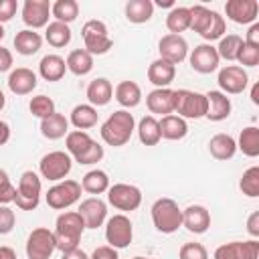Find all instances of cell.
Here are the masks:
<instances>
[{
	"label": "cell",
	"mask_w": 259,
	"mask_h": 259,
	"mask_svg": "<svg viewBox=\"0 0 259 259\" xmlns=\"http://www.w3.org/2000/svg\"><path fill=\"white\" fill-rule=\"evenodd\" d=\"M83 231H85V223H83V219L79 217L77 210L61 212L55 221V231H53L55 241H57V249L61 253L77 249L79 243H81Z\"/></svg>",
	"instance_id": "6da1fadb"
},
{
	"label": "cell",
	"mask_w": 259,
	"mask_h": 259,
	"mask_svg": "<svg viewBox=\"0 0 259 259\" xmlns=\"http://www.w3.org/2000/svg\"><path fill=\"white\" fill-rule=\"evenodd\" d=\"M182 227H186L194 235H202L210 227V212L202 204H190L182 210Z\"/></svg>",
	"instance_id": "ffe728a7"
},
{
	"label": "cell",
	"mask_w": 259,
	"mask_h": 259,
	"mask_svg": "<svg viewBox=\"0 0 259 259\" xmlns=\"http://www.w3.org/2000/svg\"><path fill=\"white\" fill-rule=\"evenodd\" d=\"M174 113L182 119H198L206 115V95L190 89L174 91Z\"/></svg>",
	"instance_id": "8992f818"
},
{
	"label": "cell",
	"mask_w": 259,
	"mask_h": 259,
	"mask_svg": "<svg viewBox=\"0 0 259 259\" xmlns=\"http://www.w3.org/2000/svg\"><path fill=\"white\" fill-rule=\"evenodd\" d=\"M235 61H239L243 67H257L259 65V47H251L243 40Z\"/></svg>",
	"instance_id": "f6af8a7d"
},
{
	"label": "cell",
	"mask_w": 259,
	"mask_h": 259,
	"mask_svg": "<svg viewBox=\"0 0 259 259\" xmlns=\"http://www.w3.org/2000/svg\"><path fill=\"white\" fill-rule=\"evenodd\" d=\"M103 146L101 144H97V142H93V146L85 152V154H81L79 158H75V162H79V164H83V166H87V164H97L101 158H103Z\"/></svg>",
	"instance_id": "c3c4849f"
},
{
	"label": "cell",
	"mask_w": 259,
	"mask_h": 259,
	"mask_svg": "<svg viewBox=\"0 0 259 259\" xmlns=\"http://www.w3.org/2000/svg\"><path fill=\"white\" fill-rule=\"evenodd\" d=\"M18 10V4L16 0H0V24L2 22H8Z\"/></svg>",
	"instance_id": "f907efd6"
},
{
	"label": "cell",
	"mask_w": 259,
	"mask_h": 259,
	"mask_svg": "<svg viewBox=\"0 0 259 259\" xmlns=\"http://www.w3.org/2000/svg\"><path fill=\"white\" fill-rule=\"evenodd\" d=\"M65 63H67V71H71L77 77H83V75L91 73V69H93V57L85 49L71 51Z\"/></svg>",
	"instance_id": "e575fe53"
},
{
	"label": "cell",
	"mask_w": 259,
	"mask_h": 259,
	"mask_svg": "<svg viewBox=\"0 0 259 259\" xmlns=\"http://www.w3.org/2000/svg\"><path fill=\"white\" fill-rule=\"evenodd\" d=\"M45 40H47L51 47H55V49L67 47V45L71 42V28H69V24L57 22V20L49 22V24H47V30H45Z\"/></svg>",
	"instance_id": "d590c367"
},
{
	"label": "cell",
	"mask_w": 259,
	"mask_h": 259,
	"mask_svg": "<svg viewBox=\"0 0 259 259\" xmlns=\"http://www.w3.org/2000/svg\"><path fill=\"white\" fill-rule=\"evenodd\" d=\"M0 259H16V253L12 247H6V245H0Z\"/></svg>",
	"instance_id": "680465c9"
},
{
	"label": "cell",
	"mask_w": 259,
	"mask_h": 259,
	"mask_svg": "<svg viewBox=\"0 0 259 259\" xmlns=\"http://www.w3.org/2000/svg\"><path fill=\"white\" fill-rule=\"evenodd\" d=\"M208 152L212 158L225 162V160H231L237 152V140L229 134H217L210 138L208 142Z\"/></svg>",
	"instance_id": "f1b7e54d"
},
{
	"label": "cell",
	"mask_w": 259,
	"mask_h": 259,
	"mask_svg": "<svg viewBox=\"0 0 259 259\" xmlns=\"http://www.w3.org/2000/svg\"><path fill=\"white\" fill-rule=\"evenodd\" d=\"M73 168V158L67 154V152H61V150H55V152H49L40 158L38 162V172L42 178L51 180V182H61L69 176Z\"/></svg>",
	"instance_id": "ba28073f"
},
{
	"label": "cell",
	"mask_w": 259,
	"mask_h": 259,
	"mask_svg": "<svg viewBox=\"0 0 259 259\" xmlns=\"http://www.w3.org/2000/svg\"><path fill=\"white\" fill-rule=\"evenodd\" d=\"M247 231H249V235H251L253 239L259 237V210L251 212V217H249V221H247Z\"/></svg>",
	"instance_id": "11a10c76"
},
{
	"label": "cell",
	"mask_w": 259,
	"mask_h": 259,
	"mask_svg": "<svg viewBox=\"0 0 259 259\" xmlns=\"http://www.w3.org/2000/svg\"><path fill=\"white\" fill-rule=\"evenodd\" d=\"M113 95H115V101L125 109L138 107L142 101V89L136 81H119L113 89Z\"/></svg>",
	"instance_id": "484cf974"
},
{
	"label": "cell",
	"mask_w": 259,
	"mask_h": 259,
	"mask_svg": "<svg viewBox=\"0 0 259 259\" xmlns=\"http://www.w3.org/2000/svg\"><path fill=\"white\" fill-rule=\"evenodd\" d=\"M40 134L47 140H61L69 134V119L63 113L55 111L53 115L40 119Z\"/></svg>",
	"instance_id": "f546056e"
},
{
	"label": "cell",
	"mask_w": 259,
	"mask_h": 259,
	"mask_svg": "<svg viewBox=\"0 0 259 259\" xmlns=\"http://www.w3.org/2000/svg\"><path fill=\"white\" fill-rule=\"evenodd\" d=\"M219 87H221V91L227 95V93H231V95H239V93H243L245 89H247V85H249V75H247V71L243 69V67H239V65H227V67H223L221 71H219Z\"/></svg>",
	"instance_id": "4fadbf2b"
},
{
	"label": "cell",
	"mask_w": 259,
	"mask_h": 259,
	"mask_svg": "<svg viewBox=\"0 0 259 259\" xmlns=\"http://www.w3.org/2000/svg\"><path fill=\"white\" fill-rule=\"evenodd\" d=\"M6 83H8V89H10L14 95H28V93H32V89L36 87L38 79H36V73H34L32 69L18 67V69L10 71Z\"/></svg>",
	"instance_id": "44dd1931"
},
{
	"label": "cell",
	"mask_w": 259,
	"mask_h": 259,
	"mask_svg": "<svg viewBox=\"0 0 259 259\" xmlns=\"http://www.w3.org/2000/svg\"><path fill=\"white\" fill-rule=\"evenodd\" d=\"M212 259H259V241H231L214 249Z\"/></svg>",
	"instance_id": "5bb4252c"
},
{
	"label": "cell",
	"mask_w": 259,
	"mask_h": 259,
	"mask_svg": "<svg viewBox=\"0 0 259 259\" xmlns=\"http://www.w3.org/2000/svg\"><path fill=\"white\" fill-rule=\"evenodd\" d=\"M51 16H55L57 22L71 24L79 16L77 0H57L55 4H51Z\"/></svg>",
	"instance_id": "60d3db41"
},
{
	"label": "cell",
	"mask_w": 259,
	"mask_h": 259,
	"mask_svg": "<svg viewBox=\"0 0 259 259\" xmlns=\"http://www.w3.org/2000/svg\"><path fill=\"white\" fill-rule=\"evenodd\" d=\"M132 259H152V257H140V255H138V257H132Z\"/></svg>",
	"instance_id": "be15d7a7"
},
{
	"label": "cell",
	"mask_w": 259,
	"mask_h": 259,
	"mask_svg": "<svg viewBox=\"0 0 259 259\" xmlns=\"http://www.w3.org/2000/svg\"><path fill=\"white\" fill-rule=\"evenodd\" d=\"M87 99H89V105L93 107H101V105H107L111 99H113V87L111 83L105 79V77H97L93 79L89 85H87Z\"/></svg>",
	"instance_id": "d4e9b609"
},
{
	"label": "cell",
	"mask_w": 259,
	"mask_h": 259,
	"mask_svg": "<svg viewBox=\"0 0 259 259\" xmlns=\"http://www.w3.org/2000/svg\"><path fill=\"white\" fill-rule=\"evenodd\" d=\"M206 95V119L210 121H223L231 115V99L223 93V91H208Z\"/></svg>",
	"instance_id": "603a6c76"
},
{
	"label": "cell",
	"mask_w": 259,
	"mask_h": 259,
	"mask_svg": "<svg viewBox=\"0 0 259 259\" xmlns=\"http://www.w3.org/2000/svg\"><path fill=\"white\" fill-rule=\"evenodd\" d=\"M176 77V65L164 61V59H156L150 63L148 67V81L152 85H156V89L168 87Z\"/></svg>",
	"instance_id": "cb8c5ba5"
},
{
	"label": "cell",
	"mask_w": 259,
	"mask_h": 259,
	"mask_svg": "<svg viewBox=\"0 0 259 259\" xmlns=\"http://www.w3.org/2000/svg\"><path fill=\"white\" fill-rule=\"evenodd\" d=\"M188 61H190V67L196 73H202V75H208V73L217 71L219 69V63H221L217 49L212 45H208V42L194 47L192 53H190V57H188Z\"/></svg>",
	"instance_id": "e0dca14e"
},
{
	"label": "cell",
	"mask_w": 259,
	"mask_h": 259,
	"mask_svg": "<svg viewBox=\"0 0 259 259\" xmlns=\"http://www.w3.org/2000/svg\"><path fill=\"white\" fill-rule=\"evenodd\" d=\"M12 69V53L0 45V73Z\"/></svg>",
	"instance_id": "f5cc1de1"
},
{
	"label": "cell",
	"mask_w": 259,
	"mask_h": 259,
	"mask_svg": "<svg viewBox=\"0 0 259 259\" xmlns=\"http://www.w3.org/2000/svg\"><path fill=\"white\" fill-rule=\"evenodd\" d=\"M4 34H6V32H4V26L0 24V42H2V38H4Z\"/></svg>",
	"instance_id": "6125c7cd"
},
{
	"label": "cell",
	"mask_w": 259,
	"mask_h": 259,
	"mask_svg": "<svg viewBox=\"0 0 259 259\" xmlns=\"http://www.w3.org/2000/svg\"><path fill=\"white\" fill-rule=\"evenodd\" d=\"M239 188L249 198H257L259 196V166H251V168H247L243 172V176L239 180Z\"/></svg>",
	"instance_id": "7bdbcfd3"
},
{
	"label": "cell",
	"mask_w": 259,
	"mask_h": 259,
	"mask_svg": "<svg viewBox=\"0 0 259 259\" xmlns=\"http://www.w3.org/2000/svg\"><path fill=\"white\" fill-rule=\"evenodd\" d=\"M89 259H119V255H117V249H113L109 245H101V247L93 249Z\"/></svg>",
	"instance_id": "816d5d0a"
},
{
	"label": "cell",
	"mask_w": 259,
	"mask_h": 259,
	"mask_svg": "<svg viewBox=\"0 0 259 259\" xmlns=\"http://www.w3.org/2000/svg\"><path fill=\"white\" fill-rule=\"evenodd\" d=\"M251 101H253L255 105H259V83H255L253 89H251Z\"/></svg>",
	"instance_id": "91938a15"
},
{
	"label": "cell",
	"mask_w": 259,
	"mask_h": 259,
	"mask_svg": "<svg viewBox=\"0 0 259 259\" xmlns=\"http://www.w3.org/2000/svg\"><path fill=\"white\" fill-rule=\"evenodd\" d=\"M40 47H42V36L36 30L24 28V30L16 32V36H14V49H16V53H20L24 57L38 53Z\"/></svg>",
	"instance_id": "4dcf8cb0"
},
{
	"label": "cell",
	"mask_w": 259,
	"mask_h": 259,
	"mask_svg": "<svg viewBox=\"0 0 259 259\" xmlns=\"http://www.w3.org/2000/svg\"><path fill=\"white\" fill-rule=\"evenodd\" d=\"M138 138L144 146H156L162 136H160V125L154 115H144L138 123Z\"/></svg>",
	"instance_id": "74e56055"
},
{
	"label": "cell",
	"mask_w": 259,
	"mask_h": 259,
	"mask_svg": "<svg viewBox=\"0 0 259 259\" xmlns=\"http://www.w3.org/2000/svg\"><path fill=\"white\" fill-rule=\"evenodd\" d=\"M40 192H42L40 176L36 172H32V170H26L18 178L14 202H16V206L20 210H34L38 206V202H40Z\"/></svg>",
	"instance_id": "5b68a950"
},
{
	"label": "cell",
	"mask_w": 259,
	"mask_h": 259,
	"mask_svg": "<svg viewBox=\"0 0 259 259\" xmlns=\"http://www.w3.org/2000/svg\"><path fill=\"white\" fill-rule=\"evenodd\" d=\"M28 109H30V113L34 117L45 119V117H49V115L55 113V101L51 97H47V95H36V97L30 99Z\"/></svg>",
	"instance_id": "ee69618b"
},
{
	"label": "cell",
	"mask_w": 259,
	"mask_h": 259,
	"mask_svg": "<svg viewBox=\"0 0 259 259\" xmlns=\"http://www.w3.org/2000/svg\"><path fill=\"white\" fill-rule=\"evenodd\" d=\"M158 51H160V59L178 65L188 57V42L184 36L180 34H164L158 42Z\"/></svg>",
	"instance_id": "9a60e30c"
},
{
	"label": "cell",
	"mask_w": 259,
	"mask_h": 259,
	"mask_svg": "<svg viewBox=\"0 0 259 259\" xmlns=\"http://www.w3.org/2000/svg\"><path fill=\"white\" fill-rule=\"evenodd\" d=\"M105 239H107L109 247H113V249L130 247V243L134 239V227H132L130 217H125L123 212L109 217L105 223Z\"/></svg>",
	"instance_id": "8fae6325"
},
{
	"label": "cell",
	"mask_w": 259,
	"mask_h": 259,
	"mask_svg": "<svg viewBox=\"0 0 259 259\" xmlns=\"http://www.w3.org/2000/svg\"><path fill=\"white\" fill-rule=\"evenodd\" d=\"M243 45V38L239 34H227V36H221V42L217 49L219 53V59H225V61H235L237 59V53Z\"/></svg>",
	"instance_id": "b9f144b4"
},
{
	"label": "cell",
	"mask_w": 259,
	"mask_h": 259,
	"mask_svg": "<svg viewBox=\"0 0 259 259\" xmlns=\"http://www.w3.org/2000/svg\"><path fill=\"white\" fill-rule=\"evenodd\" d=\"M65 71H67V63L59 55H45L38 63V75L45 81H51V83L61 81L65 77Z\"/></svg>",
	"instance_id": "4316f807"
},
{
	"label": "cell",
	"mask_w": 259,
	"mask_h": 259,
	"mask_svg": "<svg viewBox=\"0 0 259 259\" xmlns=\"http://www.w3.org/2000/svg\"><path fill=\"white\" fill-rule=\"evenodd\" d=\"M178 259H208V251L202 243H184L178 251Z\"/></svg>",
	"instance_id": "bcb514c9"
},
{
	"label": "cell",
	"mask_w": 259,
	"mask_h": 259,
	"mask_svg": "<svg viewBox=\"0 0 259 259\" xmlns=\"http://www.w3.org/2000/svg\"><path fill=\"white\" fill-rule=\"evenodd\" d=\"M8 140H10V125L4 119H0V146H4Z\"/></svg>",
	"instance_id": "6f0895ef"
},
{
	"label": "cell",
	"mask_w": 259,
	"mask_h": 259,
	"mask_svg": "<svg viewBox=\"0 0 259 259\" xmlns=\"http://www.w3.org/2000/svg\"><path fill=\"white\" fill-rule=\"evenodd\" d=\"M14 196H16V186L10 182L8 172L0 168V204L14 202Z\"/></svg>",
	"instance_id": "7dc6e473"
},
{
	"label": "cell",
	"mask_w": 259,
	"mask_h": 259,
	"mask_svg": "<svg viewBox=\"0 0 259 259\" xmlns=\"http://www.w3.org/2000/svg\"><path fill=\"white\" fill-rule=\"evenodd\" d=\"M81 188L89 194H103L107 192L109 188V176L107 172L95 168V170H89L83 178H81Z\"/></svg>",
	"instance_id": "8d00e7d4"
},
{
	"label": "cell",
	"mask_w": 259,
	"mask_h": 259,
	"mask_svg": "<svg viewBox=\"0 0 259 259\" xmlns=\"http://www.w3.org/2000/svg\"><path fill=\"white\" fill-rule=\"evenodd\" d=\"M154 16L152 0H130L125 4V18L134 24H144Z\"/></svg>",
	"instance_id": "1f68e13d"
},
{
	"label": "cell",
	"mask_w": 259,
	"mask_h": 259,
	"mask_svg": "<svg viewBox=\"0 0 259 259\" xmlns=\"http://www.w3.org/2000/svg\"><path fill=\"white\" fill-rule=\"evenodd\" d=\"M77 212L83 219L85 229H97L107 219V204L99 196H91V198H85L79 204V210Z\"/></svg>",
	"instance_id": "ac0fdd59"
},
{
	"label": "cell",
	"mask_w": 259,
	"mask_h": 259,
	"mask_svg": "<svg viewBox=\"0 0 259 259\" xmlns=\"http://www.w3.org/2000/svg\"><path fill=\"white\" fill-rule=\"evenodd\" d=\"M136 130V119L134 115L127 111V109H117L113 111L101 125V140L107 144V146H113V148H119V146H125L132 138Z\"/></svg>",
	"instance_id": "3957f363"
},
{
	"label": "cell",
	"mask_w": 259,
	"mask_h": 259,
	"mask_svg": "<svg viewBox=\"0 0 259 259\" xmlns=\"http://www.w3.org/2000/svg\"><path fill=\"white\" fill-rule=\"evenodd\" d=\"M107 202L121 212H132L142 204V190L134 184L117 182L107 188Z\"/></svg>",
	"instance_id": "30bf717a"
},
{
	"label": "cell",
	"mask_w": 259,
	"mask_h": 259,
	"mask_svg": "<svg viewBox=\"0 0 259 259\" xmlns=\"http://www.w3.org/2000/svg\"><path fill=\"white\" fill-rule=\"evenodd\" d=\"M14 223H16L14 210L6 204H0V235H8L14 229Z\"/></svg>",
	"instance_id": "681fc988"
},
{
	"label": "cell",
	"mask_w": 259,
	"mask_h": 259,
	"mask_svg": "<svg viewBox=\"0 0 259 259\" xmlns=\"http://www.w3.org/2000/svg\"><path fill=\"white\" fill-rule=\"evenodd\" d=\"M227 16L237 24H253L259 14L257 0H229L225 4Z\"/></svg>",
	"instance_id": "d6986e66"
},
{
	"label": "cell",
	"mask_w": 259,
	"mask_h": 259,
	"mask_svg": "<svg viewBox=\"0 0 259 259\" xmlns=\"http://www.w3.org/2000/svg\"><path fill=\"white\" fill-rule=\"evenodd\" d=\"M158 125H160V136H162L164 140L176 142V140L186 138V134H188V123H186V119H182L180 115H174V113L164 115V117L158 121Z\"/></svg>",
	"instance_id": "83f0119b"
},
{
	"label": "cell",
	"mask_w": 259,
	"mask_h": 259,
	"mask_svg": "<svg viewBox=\"0 0 259 259\" xmlns=\"http://www.w3.org/2000/svg\"><path fill=\"white\" fill-rule=\"evenodd\" d=\"M81 34H83V42H85V51L93 57V55H105L111 47H113V40L109 36V30L105 26V22L101 20H87L81 28Z\"/></svg>",
	"instance_id": "52a82bcc"
},
{
	"label": "cell",
	"mask_w": 259,
	"mask_h": 259,
	"mask_svg": "<svg viewBox=\"0 0 259 259\" xmlns=\"http://www.w3.org/2000/svg\"><path fill=\"white\" fill-rule=\"evenodd\" d=\"M49 18H51L49 0H24V4H22V22L30 30L47 26Z\"/></svg>",
	"instance_id": "2e32d148"
},
{
	"label": "cell",
	"mask_w": 259,
	"mask_h": 259,
	"mask_svg": "<svg viewBox=\"0 0 259 259\" xmlns=\"http://www.w3.org/2000/svg\"><path fill=\"white\" fill-rule=\"evenodd\" d=\"M152 223L156 231L172 235L182 227V208L172 198H158L152 204Z\"/></svg>",
	"instance_id": "277c9868"
},
{
	"label": "cell",
	"mask_w": 259,
	"mask_h": 259,
	"mask_svg": "<svg viewBox=\"0 0 259 259\" xmlns=\"http://www.w3.org/2000/svg\"><path fill=\"white\" fill-rule=\"evenodd\" d=\"M61 259H89V255H87L81 247H77V249H73V251L63 253V257H61Z\"/></svg>",
	"instance_id": "9f6ffc18"
},
{
	"label": "cell",
	"mask_w": 259,
	"mask_h": 259,
	"mask_svg": "<svg viewBox=\"0 0 259 259\" xmlns=\"http://www.w3.org/2000/svg\"><path fill=\"white\" fill-rule=\"evenodd\" d=\"M146 105L150 109V113L156 115H170L174 113V91L170 87H162V89H154L146 95Z\"/></svg>",
	"instance_id": "7402d4cb"
},
{
	"label": "cell",
	"mask_w": 259,
	"mask_h": 259,
	"mask_svg": "<svg viewBox=\"0 0 259 259\" xmlns=\"http://www.w3.org/2000/svg\"><path fill=\"white\" fill-rule=\"evenodd\" d=\"M166 28L170 34H180L190 28V10L188 6H174L166 16Z\"/></svg>",
	"instance_id": "ab89813d"
},
{
	"label": "cell",
	"mask_w": 259,
	"mask_h": 259,
	"mask_svg": "<svg viewBox=\"0 0 259 259\" xmlns=\"http://www.w3.org/2000/svg\"><path fill=\"white\" fill-rule=\"evenodd\" d=\"M4 105H6V97H4V93L0 91V111L4 109Z\"/></svg>",
	"instance_id": "94428289"
},
{
	"label": "cell",
	"mask_w": 259,
	"mask_h": 259,
	"mask_svg": "<svg viewBox=\"0 0 259 259\" xmlns=\"http://www.w3.org/2000/svg\"><path fill=\"white\" fill-rule=\"evenodd\" d=\"M245 42L251 45V47H259V24L257 22H253L249 26V30L245 34Z\"/></svg>",
	"instance_id": "db71d44e"
},
{
	"label": "cell",
	"mask_w": 259,
	"mask_h": 259,
	"mask_svg": "<svg viewBox=\"0 0 259 259\" xmlns=\"http://www.w3.org/2000/svg\"><path fill=\"white\" fill-rule=\"evenodd\" d=\"M188 10H190V28L198 32L204 40L208 42L217 40L227 32V22L217 10H210L202 4H194Z\"/></svg>",
	"instance_id": "7a4b0ae2"
},
{
	"label": "cell",
	"mask_w": 259,
	"mask_h": 259,
	"mask_svg": "<svg viewBox=\"0 0 259 259\" xmlns=\"http://www.w3.org/2000/svg\"><path fill=\"white\" fill-rule=\"evenodd\" d=\"M81 182L77 180H61L55 186L49 188L47 192V204L55 210H65L69 206H73L79 198H81Z\"/></svg>",
	"instance_id": "9c48e42d"
},
{
	"label": "cell",
	"mask_w": 259,
	"mask_h": 259,
	"mask_svg": "<svg viewBox=\"0 0 259 259\" xmlns=\"http://www.w3.org/2000/svg\"><path fill=\"white\" fill-rule=\"evenodd\" d=\"M97 117H99V113H97V109H95L93 105L81 103V105H75V107H73L69 121H71L77 130L85 132V130H89V127H93V125L97 123Z\"/></svg>",
	"instance_id": "d6a6232c"
},
{
	"label": "cell",
	"mask_w": 259,
	"mask_h": 259,
	"mask_svg": "<svg viewBox=\"0 0 259 259\" xmlns=\"http://www.w3.org/2000/svg\"><path fill=\"white\" fill-rule=\"evenodd\" d=\"M93 138L87 134V132H81V130H73L65 136V146H67V154L75 158H79L81 154H85L91 146H93Z\"/></svg>",
	"instance_id": "836d02e7"
},
{
	"label": "cell",
	"mask_w": 259,
	"mask_h": 259,
	"mask_svg": "<svg viewBox=\"0 0 259 259\" xmlns=\"http://www.w3.org/2000/svg\"><path fill=\"white\" fill-rule=\"evenodd\" d=\"M57 251V241L53 231L47 227H36L26 239V257L28 259H51Z\"/></svg>",
	"instance_id": "7c38bea8"
},
{
	"label": "cell",
	"mask_w": 259,
	"mask_h": 259,
	"mask_svg": "<svg viewBox=\"0 0 259 259\" xmlns=\"http://www.w3.org/2000/svg\"><path fill=\"white\" fill-rule=\"evenodd\" d=\"M237 150H241L249 158H257L259 156V127L255 125L243 127L237 140Z\"/></svg>",
	"instance_id": "f35d334b"
}]
</instances>
